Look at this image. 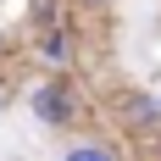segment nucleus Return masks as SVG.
Segmentation results:
<instances>
[{
  "mask_svg": "<svg viewBox=\"0 0 161 161\" xmlns=\"http://www.w3.org/2000/svg\"><path fill=\"white\" fill-rule=\"evenodd\" d=\"M6 45H11V39H6V28H0V56H6Z\"/></svg>",
  "mask_w": 161,
  "mask_h": 161,
  "instance_id": "423d86ee",
  "label": "nucleus"
},
{
  "mask_svg": "<svg viewBox=\"0 0 161 161\" xmlns=\"http://www.w3.org/2000/svg\"><path fill=\"white\" fill-rule=\"evenodd\" d=\"M61 161H117V145H106V139H72L61 150Z\"/></svg>",
  "mask_w": 161,
  "mask_h": 161,
  "instance_id": "20e7f679",
  "label": "nucleus"
},
{
  "mask_svg": "<svg viewBox=\"0 0 161 161\" xmlns=\"http://www.w3.org/2000/svg\"><path fill=\"white\" fill-rule=\"evenodd\" d=\"M72 6H89V11H100V6H111V0H72Z\"/></svg>",
  "mask_w": 161,
  "mask_h": 161,
  "instance_id": "39448f33",
  "label": "nucleus"
},
{
  "mask_svg": "<svg viewBox=\"0 0 161 161\" xmlns=\"http://www.w3.org/2000/svg\"><path fill=\"white\" fill-rule=\"evenodd\" d=\"M33 56L50 61L56 72H67V61H72V28H67L61 17H56V22H39V33H33Z\"/></svg>",
  "mask_w": 161,
  "mask_h": 161,
  "instance_id": "7ed1b4c3",
  "label": "nucleus"
},
{
  "mask_svg": "<svg viewBox=\"0 0 161 161\" xmlns=\"http://www.w3.org/2000/svg\"><path fill=\"white\" fill-rule=\"evenodd\" d=\"M117 122L128 133H156L161 128V100L150 89H122L117 95Z\"/></svg>",
  "mask_w": 161,
  "mask_h": 161,
  "instance_id": "f03ea898",
  "label": "nucleus"
},
{
  "mask_svg": "<svg viewBox=\"0 0 161 161\" xmlns=\"http://www.w3.org/2000/svg\"><path fill=\"white\" fill-rule=\"evenodd\" d=\"M28 117L39 122V128H50V133H61V128H72L78 122V89H72V78H39L28 89Z\"/></svg>",
  "mask_w": 161,
  "mask_h": 161,
  "instance_id": "f257e3e1",
  "label": "nucleus"
},
{
  "mask_svg": "<svg viewBox=\"0 0 161 161\" xmlns=\"http://www.w3.org/2000/svg\"><path fill=\"white\" fill-rule=\"evenodd\" d=\"M6 100H11V95H6V89H0V117H6Z\"/></svg>",
  "mask_w": 161,
  "mask_h": 161,
  "instance_id": "0eeeda50",
  "label": "nucleus"
}]
</instances>
